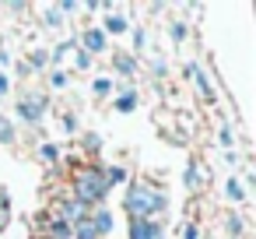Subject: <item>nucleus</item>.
Returning a JSON list of instances; mask_svg holds the SVG:
<instances>
[{
	"instance_id": "cd10ccee",
	"label": "nucleus",
	"mask_w": 256,
	"mask_h": 239,
	"mask_svg": "<svg viewBox=\"0 0 256 239\" xmlns=\"http://www.w3.org/2000/svg\"><path fill=\"white\" fill-rule=\"evenodd\" d=\"M8 88H11V81H8V78H4V74H0V95H4V92H8Z\"/></svg>"
},
{
	"instance_id": "aec40b11",
	"label": "nucleus",
	"mask_w": 256,
	"mask_h": 239,
	"mask_svg": "<svg viewBox=\"0 0 256 239\" xmlns=\"http://www.w3.org/2000/svg\"><path fill=\"white\" fill-rule=\"evenodd\" d=\"M60 22H64V18H60V11H56V8H53V11H50V15H46V25H53V29H56V25H60Z\"/></svg>"
},
{
	"instance_id": "a878e982",
	"label": "nucleus",
	"mask_w": 256,
	"mask_h": 239,
	"mask_svg": "<svg viewBox=\"0 0 256 239\" xmlns=\"http://www.w3.org/2000/svg\"><path fill=\"white\" fill-rule=\"evenodd\" d=\"M84 144H88V148H92V151H95V148H98V144H102V141H98V137H95V134H88V137H84Z\"/></svg>"
},
{
	"instance_id": "2eb2a0df",
	"label": "nucleus",
	"mask_w": 256,
	"mask_h": 239,
	"mask_svg": "<svg viewBox=\"0 0 256 239\" xmlns=\"http://www.w3.org/2000/svg\"><path fill=\"white\" fill-rule=\"evenodd\" d=\"M0 141H4V144H11V141H14V127H11L8 120H0Z\"/></svg>"
},
{
	"instance_id": "6e6552de",
	"label": "nucleus",
	"mask_w": 256,
	"mask_h": 239,
	"mask_svg": "<svg viewBox=\"0 0 256 239\" xmlns=\"http://www.w3.org/2000/svg\"><path fill=\"white\" fill-rule=\"evenodd\" d=\"M92 225H95V235H106V232L112 228V211H98V214L92 218Z\"/></svg>"
},
{
	"instance_id": "dca6fc26",
	"label": "nucleus",
	"mask_w": 256,
	"mask_h": 239,
	"mask_svg": "<svg viewBox=\"0 0 256 239\" xmlns=\"http://www.w3.org/2000/svg\"><path fill=\"white\" fill-rule=\"evenodd\" d=\"M74 64H78V71H88V67H92V57H88L84 50H78V57H74Z\"/></svg>"
},
{
	"instance_id": "4be33fe9",
	"label": "nucleus",
	"mask_w": 256,
	"mask_h": 239,
	"mask_svg": "<svg viewBox=\"0 0 256 239\" xmlns=\"http://www.w3.org/2000/svg\"><path fill=\"white\" fill-rule=\"evenodd\" d=\"M232 141H235V134L224 127V130H221V144H224V148H232Z\"/></svg>"
},
{
	"instance_id": "f257e3e1",
	"label": "nucleus",
	"mask_w": 256,
	"mask_h": 239,
	"mask_svg": "<svg viewBox=\"0 0 256 239\" xmlns=\"http://www.w3.org/2000/svg\"><path fill=\"white\" fill-rule=\"evenodd\" d=\"M109 193V183H106V176H102V169H95V165H88V169H81L78 176H74V197H78V204H95V200H102Z\"/></svg>"
},
{
	"instance_id": "7ed1b4c3",
	"label": "nucleus",
	"mask_w": 256,
	"mask_h": 239,
	"mask_svg": "<svg viewBox=\"0 0 256 239\" xmlns=\"http://www.w3.org/2000/svg\"><path fill=\"white\" fill-rule=\"evenodd\" d=\"M130 239H162V225L148 218H130Z\"/></svg>"
},
{
	"instance_id": "39448f33",
	"label": "nucleus",
	"mask_w": 256,
	"mask_h": 239,
	"mask_svg": "<svg viewBox=\"0 0 256 239\" xmlns=\"http://www.w3.org/2000/svg\"><path fill=\"white\" fill-rule=\"evenodd\" d=\"M42 109H46V99H25V102H18V113L28 123H39L42 120Z\"/></svg>"
},
{
	"instance_id": "f3484780",
	"label": "nucleus",
	"mask_w": 256,
	"mask_h": 239,
	"mask_svg": "<svg viewBox=\"0 0 256 239\" xmlns=\"http://www.w3.org/2000/svg\"><path fill=\"white\" fill-rule=\"evenodd\" d=\"M224 190H228V197H232V200H242V186H238L235 179H232V183H228Z\"/></svg>"
},
{
	"instance_id": "bb28decb",
	"label": "nucleus",
	"mask_w": 256,
	"mask_h": 239,
	"mask_svg": "<svg viewBox=\"0 0 256 239\" xmlns=\"http://www.w3.org/2000/svg\"><path fill=\"white\" fill-rule=\"evenodd\" d=\"M182 239H196V225H186V232H182Z\"/></svg>"
},
{
	"instance_id": "423d86ee",
	"label": "nucleus",
	"mask_w": 256,
	"mask_h": 239,
	"mask_svg": "<svg viewBox=\"0 0 256 239\" xmlns=\"http://www.w3.org/2000/svg\"><path fill=\"white\" fill-rule=\"evenodd\" d=\"M60 218L70 225V221H81L84 218V204H78V200H67L64 207H60Z\"/></svg>"
},
{
	"instance_id": "0eeeda50",
	"label": "nucleus",
	"mask_w": 256,
	"mask_h": 239,
	"mask_svg": "<svg viewBox=\"0 0 256 239\" xmlns=\"http://www.w3.org/2000/svg\"><path fill=\"white\" fill-rule=\"evenodd\" d=\"M112 67H116L120 74H134V71H137V60H134L130 53H116V57H112Z\"/></svg>"
},
{
	"instance_id": "4468645a",
	"label": "nucleus",
	"mask_w": 256,
	"mask_h": 239,
	"mask_svg": "<svg viewBox=\"0 0 256 239\" xmlns=\"http://www.w3.org/2000/svg\"><path fill=\"white\" fill-rule=\"evenodd\" d=\"M102 176H106V183H123V179H126V169H120V165H112V169H106Z\"/></svg>"
},
{
	"instance_id": "5701e85b",
	"label": "nucleus",
	"mask_w": 256,
	"mask_h": 239,
	"mask_svg": "<svg viewBox=\"0 0 256 239\" xmlns=\"http://www.w3.org/2000/svg\"><path fill=\"white\" fill-rule=\"evenodd\" d=\"M42 158H50V162H53V158H56V148H53V144H42Z\"/></svg>"
},
{
	"instance_id": "9d476101",
	"label": "nucleus",
	"mask_w": 256,
	"mask_h": 239,
	"mask_svg": "<svg viewBox=\"0 0 256 239\" xmlns=\"http://www.w3.org/2000/svg\"><path fill=\"white\" fill-rule=\"evenodd\" d=\"M106 32H116V36L126 32V18H123V15H109V18H106Z\"/></svg>"
},
{
	"instance_id": "1a4fd4ad",
	"label": "nucleus",
	"mask_w": 256,
	"mask_h": 239,
	"mask_svg": "<svg viewBox=\"0 0 256 239\" xmlns=\"http://www.w3.org/2000/svg\"><path fill=\"white\" fill-rule=\"evenodd\" d=\"M74 228H78V239H98V235H95V225H92V218H81V221H74Z\"/></svg>"
},
{
	"instance_id": "20e7f679",
	"label": "nucleus",
	"mask_w": 256,
	"mask_h": 239,
	"mask_svg": "<svg viewBox=\"0 0 256 239\" xmlns=\"http://www.w3.org/2000/svg\"><path fill=\"white\" fill-rule=\"evenodd\" d=\"M81 43H84L81 50H84L88 57H95V53H102V50H106V32H102V29H88Z\"/></svg>"
},
{
	"instance_id": "f03ea898",
	"label": "nucleus",
	"mask_w": 256,
	"mask_h": 239,
	"mask_svg": "<svg viewBox=\"0 0 256 239\" xmlns=\"http://www.w3.org/2000/svg\"><path fill=\"white\" fill-rule=\"evenodd\" d=\"M126 211H130L134 218L158 214V211H165V197H162L158 190H151L148 183H134V186L126 190Z\"/></svg>"
},
{
	"instance_id": "f8f14e48",
	"label": "nucleus",
	"mask_w": 256,
	"mask_h": 239,
	"mask_svg": "<svg viewBox=\"0 0 256 239\" xmlns=\"http://www.w3.org/2000/svg\"><path fill=\"white\" fill-rule=\"evenodd\" d=\"M50 228H53V239H67V235H70V225H67L64 218H53Z\"/></svg>"
},
{
	"instance_id": "412c9836",
	"label": "nucleus",
	"mask_w": 256,
	"mask_h": 239,
	"mask_svg": "<svg viewBox=\"0 0 256 239\" xmlns=\"http://www.w3.org/2000/svg\"><path fill=\"white\" fill-rule=\"evenodd\" d=\"M228 232H232V235H238V232H242V221H238V218H235V214H232V218H228Z\"/></svg>"
},
{
	"instance_id": "6ab92c4d",
	"label": "nucleus",
	"mask_w": 256,
	"mask_h": 239,
	"mask_svg": "<svg viewBox=\"0 0 256 239\" xmlns=\"http://www.w3.org/2000/svg\"><path fill=\"white\" fill-rule=\"evenodd\" d=\"M109 88H112V85H109L106 78H98V81H95V95H109Z\"/></svg>"
},
{
	"instance_id": "ddd939ff",
	"label": "nucleus",
	"mask_w": 256,
	"mask_h": 239,
	"mask_svg": "<svg viewBox=\"0 0 256 239\" xmlns=\"http://www.w3.org/2000/svg\"><path fill=\"white\" fill-rule=\"evenodd\" d=\"M193 81H196V88H200V92H204V99H207V102H214V92H210V85H207V78H204V74H200V71H196V74H193Z\"/></svg>"
},
{
	"instance_id": "393cba45",
	"label": "nucleus",
	"mask_w": 256,
	"mask_h": 239,
	"mask_svg": "<svg viewBox=\"0 0 256 239\" xmlns=\"http://www.w3.org/2000/svg\"><path fill=\"white\" fill-rule=\"evenodd\" d=\"M46 60H50V57H46V53H32V64H36V67H42V64H46Z\"/></svg>"
},
{
	"instance_id": "b1692460",
	"label": "nucleus",
	"mask_w": 256,
	"mask_h": 239,
	"mask_svg": "<svg viewBox=\"0 0 256 239\" xmlns=\"http://www.w3.org/2000/svg\"><path fill=\"white\" fill-rule=\"evenodd\" d=\"M186 36V25H172V39H182Z\"/></svg>"
},
{
	"instance_id": "9b49d317",
	"label": "nucleus",
	"mask_w": 256,
	"mask_h": 239,
	"mask_svg": "<svg viewBox=\"0 0 256 239\" xmlns=\"http://www.w3.org/2000/svg\"><path fill=\"white\" fill-rule=\"evenodd\" d=\"M134 106H137V95H134V92H126V95L116 99V109H120V113H134Z\"/></svg>"
},
{
	"instance_id": "a211bd4d",
	"label": "nucleus",
	"mask_w": 256,
	"mask_h": 239,
	"mask_svg": "<svg viewBox=\"0 0 256 239\" xmlns=\"http://www.w3.org/2000/svg\"><path fill=\"white\" fill-rule=\"evenodd\" d=\"M50 81H53V88H67V74H64V71H56Z\"/></svg>"
}]
</instances>
